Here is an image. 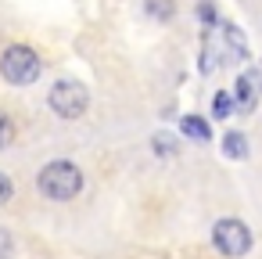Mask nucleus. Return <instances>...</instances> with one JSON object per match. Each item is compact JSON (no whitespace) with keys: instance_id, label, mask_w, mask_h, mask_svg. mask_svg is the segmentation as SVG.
<instances>
[{"instance_id":"1","label":"nucleus","mask_w":262,"mask_h":259,"mask_svg":"<svg viewBox=\"0 0 262 259\" xmlns=\"http://www.w3.org/2000/svg\"><path fill=\"white\" fill-rule=\"evenodd\" d=\"M36 187H40V194L51 198V202H69V198H76V194L83 191V169H79L76 162H69V158L47 162V166L40 169V176H36Z\"/></svg>"},{"instance_id":"2","label":"nucleus","mask_w":262,"mask_h":259,"mask_svg":"<svg viewBox=\"0 0 262 259\" xmlns=\"http://www.w3.org/2000/svg\"><path fill=\"white\" fill-rule=\"evenodd\" d=\"M0 76H4L8 83L15 87H29L40 79V58L33 47L26 44H11L4 54H0Z\"/></svg>"},{"instance_id":"3","label":"nucleus","mask_w":262,"mask_h":259,"mask_svg":"<svg viewBox=\"0 0 262 259\" xmlns=\"http://www.w3.org/2000/svg\"><path fill=\"white\" fill-rule=\"evenodd\" d=\"M47 105H51V112L54 115H61V119H79L86 108H90V94H86V87L83 83H76V79H61V83H54L51 87V94H47Z\"/></svg>"},{"instance_id":"4","label":"nucleus","mask_w":262,"mask_h":259,"mask_svg":"<svg viewBox=\"0 0 262 259\" xmlns=\"http://www.w3.org/2000/svg\"><path fill=\"white\" fill-rule=\"evenodd\" d=\"M212 245H215L223 255H230V259L248 255V248H251V230H248L244 220L226 216V220H219V223L212 227Z\"/></svg>"},{"instance_id":"5","label":"nucleus","mask_w":262,"mask_h":259,"mask_svg":"<svg viewBox=\"0 0 262 259\" xmlns=\"http://www.w3.org/2000/svg\"><path fill=\"white\" fill-rule=\"evenodd\" d=\"M233 97H237L241 112H255V105L262 101V69L241 72V79H237V87H233Z\"/></svg>"},{"instance_id":"6","label":"nucleus","mask_w":262,"mask_h":259,"mask_svg":"<svg viewBox=\"0 0 262 259\" xmlns=\"http://www.w3.org/2000/svg\"><path fill=\"white\" fill-rule=\"evenodd\" d=\"M223 58L226 62H244L248 58V44H244V33L237 26H223Z\"/></svg>"},{"instance_id":"7","label":"nucleus","mask_w":262,"mask_h":259,"mask_svg":"<svg viewBox=\"0 0 262 259\" xmlns=\"http://www.w3.org/2000/svg\"><path fill=\"white\" fill-rule=\"evenodd\" d=\"M180 130H183V137H190V141H208V137H212V130H208V123H205L201 115H183V119H180Z\"/></svg>"},{"instance_id":"8","label":"nucleus","mask_w":262,"mask_h":259,"mask_svg":"<svg viewBox=\"0 0 262 259\" xmlns=\"http://www.w3.org/2000/svg\"><path fill=\"white\" fill-rule=\"evenodd\" d=\"M144 8H147V15L158 18V22H169V18L176 15V4H172V0H144Z\"/></svg>"},{"instance_id":"9","label":"nucleus","mask_w":262,"mask_h":259,"mask_svg":"<svg viewBox=\"0 0 262 259\" xmlns=\"http://www.w3.org/2000/svg\"><path fill=\"white\" fill-rule=\"evenodd\" d=\"M223 155H230V158H244V155H248V141H244V133H226V137H223Z\"/></svg>"},{"instance_id":"10","label":"nucleus","mask_w":262,"mask_h":259,"mask_svg":"<svg viewBox=\"0 0 262 259\" xmlns=\"http://www.w3.org/2000/svg\"><path fill=\"white\" fill-rule=\"evenodd\" d=\"M233 105H237V97H230L226 90H219V94L212 97V112H215V119H230V115H233Z\"/></svg>"},{"instance_id":"11","label":"nucleus","mask_w":262,"mask_h":259,"mask_svg":"<svg viewBox=\"0 0 262 259\" xmlns=\"http://www.w3.org/2000/svg\"><path fill=\"white\" fill-rule=\"evenodd\" d=\"M11 141H15V123H11V115L0 108V148H11Z\"/></svg>"},{"instance_id":"12","label":"nucleus","mask_w":262,"mask_h":259,"mask_svg":"<svg viewBox=\"0 0 262 259\" xmlns=\"http://www.w3.org/2000/svg\"><path fill=\"white\" fill-rule=\"evenodd\" d=\"M151 144H155L158 155H176V137H169V133H155Z\"/></svg>"},{"instance_id":"13","label":"nucleus","mask_w":262,"mask_h":259,"mask_svg":"<svg viewBox=\"0 0 262 259\" xmlns=\"http://www.w3.org/2000/svg\"><path fill=\"white\" fill-rule=\"evenodd\" d=\"M11 252H15V237L8 227H0V259H11Z\"/></svg>"},{"instance_id":"14","label":"nucleus","mask_w":262,"mask_h":259,"mask_svg":"<svg viewBox=\"0 0 262 259\" xmlns=\"http://www.w3.org/2000/svg\"><path fill=\"white\" fill-rule=\"evenodd\" d=\"M11 194H15L11 176H8V173H0V205H8V202H11Z\"/></svg>"}]
</instances>
